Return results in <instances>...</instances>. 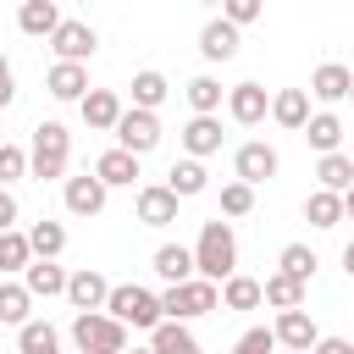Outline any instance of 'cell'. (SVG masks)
I'll return each instance as SVG.
<instances>
[{
  "label": "cell",
  "instance_id": "cell-1",
  "mask_svg": "<svg viewBox=\"0 0 354 354\" xmlns=\"http://www.w3.org/2000/svg\"><path fill=\"white\" fill-rule=\"evenodd\" d=\"M194 271L205 277V282H227V277H238V238H232V221H205L199 227V238H194Z\"/></svg>",
  "mask_w": 354,
  "mask_h": 354
},
{
  "label": "cell",
  "instance_id": "cell-2",
  "mask_svg": "<svg viewBox=\"0 0 354 354\" xmlns=\"http://www.w3.org/2000/svg\"><path fill=\"white\" fill-rule=\"evenodd\" d=\"M66 160H72V133L61 122H39L33 144H28V177L55 183V177H66Z\"/></svg>",
  "mask_w": 354,
  "mask_h": 354
},
{
  "label": "cell",
  "instance_id": "cell-3",
  "mask_svg": "<svg viewBox=\"0 0 354 354\" xmlns=\"http://www.w3.org/2000/svg\"><path fill=\"white\" fill-rule=\"evenodd\" d=\"M105 315H116V321L133 326V332H155V326L166 321L160 293H149V288H138V282H116L111 299H105Z\"/></svg>",
  "mask_w": 354,
  "mask_h": 354
},
{
  "label": "cell",
  "instance_id": "cell-4",
  "mask_svg": "<svg viewBox=\"0 0 354 354\" xmlns=\"http://www.w3.org/2000/svg\"><path fill=\"white\" fill-rule=\"evenodd\" d=\"M72 343H77V354H127V326L105 310L72 315Z\"/></svg>",
  "mask_w": 354,
  "mask_h": 354
},
{
  "label": "cell",
  "instance_id": "cell-5",
  "mask_svg": "<svg viewBox=\"0 0 354 354\" xmlns=\"http://www.w3.org/2000/svg\"><path fill=\"white\" fill-rule=\"evenodd\" d=\"M160 310H166V321H183V326H188V321L221 310V288L205 282V277H194V282H183V288H166V293H160Z\"/></svg>",
  "mask_w": 354,
  "mask_h": 354
},
{
  "label": "cell",
  "instance_id": "cell-6",
  "mask_svg": "<svg viewBox=\"0 0 354 354\" xmlns=\"http://www.w3.org/2000/svg\"><path fill=\"white\" fill-rule=\"evenodd\" d=\"M155 144H160V116H155V111H133V105H127V111H122V122H116V149H127V155H138V160H144Z\"/></svg>",
  "mask_w": 354,
  "mask_h": 354
},
{
  "label": "cell",
  "instance_id": "cell-7",
  "mask_svg": "<svg viewBox=\"0 0 354 354\" xmlns=\"http://www.w3.org/2000/svg\"><path fill=\"white\" fill-rule=\"evenodd\" d=\"M282 171V155L271 149V144H260V138H249V144H238V155H232V177L238 183H249V188H260V183H271Z\"/></svg>",
  "mask_w": 354,
  "mask_h": 354
},
{
  "label": "cell",
  "instance_id": "cell-8",
  "mask_svg": "<svg viewBox=\"0 0 354 354\" xmlns=\"http://www.w3.org/2000/svg\"><path fill=\"white\" fill-rule=\"evenodd\" d=\"M94 44H100V33H94L88 22H77V17H66V22L55 28V39H50L55 61H72V66H83V61L94 55Z\"/></svg>",
  "mask_w": 354,
  "mask_h": 354
},
{
  "label": "cell",
  "instance_id": "cell-9",
  "mask_svg": "<svg viewBox=\"0 0 354 354\" xmlns=\"http://www.w3.org/2000/svg\"><path fill=\"white\" fill-rule=\"evenodd\" d=\"M227 116H232L238 127H260V122L271 116V94H266L260 83H232V88H227Z\"/></svg>",
  "mask_w": 354,
  "mask_h": 354
},
{
  "label": "cell",
  "instance_id": "cell-10",
  "mask_svg": "<svg viewBox=\"0 0 354 354\" xmlns=\"http://www.w3.org/2000/svg\"><path fill=\"white\" fill-rule=\"evenodd\" d=\"M271 332H277V348H288V354H310V348L321 343L310 310H282V315L271 321Z\"/></svg>",
  "mask_w": 354,
  "mask_h": 354
},
{
  "label": "cell",
  "instance_id": "cell-11",
  "mask_svg": "<svg viewBox=\"0 0 354 354\" xmlns=\"http://www.w3.org/2000/svg\"><path fill=\"white\" fill-rule=\"evenodd\" d=\"M133 216H138L144 227H171V221H177V194H171L166 183H144L138 199H133Z\"/></svg>",
  "mask_w": 354,
  "mask_h": 354
},
{
  "label": "cell",
  "instance_id": "cell-12",
  "mask_svg": "<svg viewBox=\"0 0 354 354\" xmlns=\"http://www.w3.org/2000/svg\"><path fill=\"white\" fill-rule=\"evenodd\" d=\"M149 271H155L166 288H183V282L199 277V271H194V249H183V243H160V249L149 254Z\"/></svg>",
  "mask_w": 354,
  "mask_h": 354
},
{
  "label": "cell",
  "instance_id": "cell-13",
  "mask_svg": "<svg viewBox=\"0 0 354 354\" xmlns=\"http://www.w3.org/2000/svg\"><path fill=\"white\" fill-rule=\"evenodd\" d=\"M66 299H72V310H77V315H94V310H105V299H111V282H105L94 266H83V271H72V282H66Z\"/></svg>",
  "mask_w": 354,
  "mask_h": 354
},
{
  "label": "cell",
  "instance_id": "cell-14",
  "mask_svg": "<svg viewBox=\"0 0 354 354\" xmlns=\"http://www.w3.org/2000/svg\"><path fill=\"white\" fill-rule=\"evenodd\" d=\"M310 88H277L271 94V122L277 127H288V133H304L310 127Z\"/></svg>",
  "mask_w": 354,
  "mask_h": 354
},
{
  "label": "cell",
  "instance_id": "cell-15",
  "mask_svg": "<svg viewBox=\"0 0 354 354\" xmlns=\"http://www.w3.org/2000/svg\"><path fill=\"white\" fill-rule=\"evenodd\" d=\"M105 183L94 177V171H83V177H66V188H61V199H66V210L72 216H100L105 210Z\"/></svg>",
  "mask_w": 354,
  "mask_h": 354
},
{
  "label": "cell",
  "instance_id": "cell-16",
  "mask_svg": "<svg viewBox=\"0 0 354 354\" xmlns=\"http://www.w3.org/2000/svg\"><path fill=\"white\" fill-rule=\"evenodd\" d=\"M44 88H50V100H66V105H83V94H88V66H72V61H55V66L44 72Z\"/></svg>",
  "mask_w": 354,
  "mask_h": 354
},
{
  "label": "cell",
  "instance_id": "cell-17",
  "mask_svg": "<svg viewBox=\"0 0 354 354\" xmlns=\"http://www.w3.org/2000/svg\"><path fill=\"white\" fill-rule=\"evenodd\" d=\"M348 88H354V72H348L343 61H321V66L310 72V94H315L321 105H337V100H348Z\"/></svg>",
  "mask_w": 354,
  "mask_h": 354
},
{
  "label": "cell",
  "instance_id": "cell-18",
  "mask_svg": "<svg viewBox=\"0 0 354 354\" xmlns=\"http://www.w3.org/2000/svg\"><path fill=\"white\" fill-rule=\"evenodd\" d=\"M77 111H83V122H88L94 133H116V122H122V111H127V105L116 100V88H88Z\"/></svg>",
  "mask_w": 354,
  "mask_h": 354
},
{
  "label": "cell",
  "instance_id": "cell-19",
  "mask_svg": "<svg viewBox=\"0 0 354 354\" xmlns=\"http://www.w3.org/2000/svg\"><path fill=\"white\" fill-rule=\"evenodd\" d=\"M66 17H61V6L55 0H28L22 11H17V28L28 33V39H55V28H61Z\"/></svg>",
  "mask_w": 354,
  "mask_h": 354
},
{
  "label": "cell",
  "instance_id": "cell-20",
  "mask_svg": "<svg viewBox=\"0 0 354 354\" xmlns=\"http://www.w3.org/2000/svg\"><path fill=\"white\" fill-rule=\"evenodd\" d=\"M199 55H205V61H232V55H238V28H232L227 17H210V22L199 28Z\"/></svg>",
  "mask_w": 354,
  "mask_h": 354
},
{
  "label": "cell",
  "instance_id": "cell-21",
  "mask_svg": "<svg viewBox=\"0 0 354 354\" xmlns=\"http://www.w3.org/2000/svg\"><path fill=\"white\" fill-rule=\"evenodd\" d=\"M183 149H188V160L216 155V149H221V122H216V116H188V127H183Z\"/></svg>",
  "mask_w": 354,
  "mask_h": 354
},
{
  "label": "cell",
  "instance_id": "cell-22",
  "mask_svg": "<svg viewBox=\"0 0 354 354\" xmlns=\"http://www.w3.org/2000/svg\"><path fill=\"white\" fill-rule=\"evenodd\" d=\"M94 177H100L105 188H133V177H138V155H127V149H105V155L94 160Z\"/></svg>",
  "mask_w": 354,
  "mask_h": 354
},
{
  "label": "cell",
  "instance_id": "cell-23",
  "mask_svg": "<svg viewBox=\"0 0 354 354\" xmlns=\"http://www.w3.org/2000/svg\"><path fill=\"white\" fill-rule=\"evenodd\" d=\"M66 282H72V277H66L55 260H33V266L22 271V288H28L33 299H55V293H66Z\"/></svg>",
  "mask_w": 354,
  "mask_h": 354
},
{
  "label": "cell",
  "instance_id": "cell-24",
  "mask_svg": "<svg viewBox=\"0 0 354 354\" xmlns=\"http://www.w3.org/2000/svg\"><path fill=\"white\" fill-rule=\"evenodd\" d=\"M166 94H171L166 72H155V66L133 72V111H160V105H166Z\"/></svg>",
  "mask_w": 354,
  "mask_h": 354
},
{
  "label": "cell",
  "instance_id": "cell-25",
  "mask_svg": "<svg viewBox=\"0 0 354 354\" xmlns=\"http://www.w3.org/2000/svg\"><path fill=\"white\" fill-rule=\"evenodd\" d=\"M304 138H310L315 155H337V144H343V116H337V111H315L310 127H304Z\"/></svg>",
  "mask_w": 354,
  "mask_h": 354
},
{
  "label": "cell",
  "instance_id": "cell-26",
  "mask_svg": "<svg viewBox=\"0 0 354 354\" xmlns=\"http://www.w3.org/2000/svg\"><path fill=\"white\" fill-rule=\"evenodd\" d=\"M166 188H171L177 199H194V194H205V188H210V171H205V160H188V155H183V160L166 171Z\"/></svg>",
  "mask_w": 354,
  "mask_h": 354
},
{
  "label": "cell",
  "instance_id": "cell-27",
  "mask_svg": "<svg viewBox=\"0 0 354 354\" xmlns=\"http://www.w3.org/2000/svg\"><path fill=\"white\" fill-rule=\"evenodd\" d=\"M315 188H326V194H348L354 188V160L337 149V155H321L315 160Z\"/></svg>",
  "mask_w": 354,
  "mask_h": 354
},
{
  "label": "cell",
  "instance_id": "cell-28",
  "mask_svg": "<svg viewBox=\"0 0 354 354\" xmlns=\"http://www.w3.org/2000/svg\"><path fill=\"white\" fill-rule=\"evenodd\" d=\"M260 304H266V288H260L254 277L238 271V277L221 282V310H260Z\"/></svg>",
  "mask_w": 354,
  "mask_h": 354
},
{
  "label": "cell",
  "instance_id": "cell-29",
  "mask_svg": "<svg viewBox=\"0 0 354 354\" xmlns=\"http://www.w3.org/2000/svg\"><path fill=\"white\" fill-rule=\"evenodd\" d=\"M149 348H155V354H199V337H194L183 321H160V326L149 332Z\"/></svg>",
  "mask_w": 354,
  "mask_h": 354
},
{
  "label": "cell",
  "instance_id": "cell-30",
  "mask_svg": "<svg viewBox=\"0 0 354 354\" xmlns=\"http://www.w3.org/2000/svg\"><path fill=\"white\" fill-rule=\"evenodd\" d=\"M183 94H188L194 116H216V111H221V94H227V88H221V83H216L210 72H199V77H188V83H183Z\"/></svg>",
  "mask_w": 354,
  "mask_h": 354
},
{
  "label": "cell",
  "instance_id": "cell-31",
  "mask_svg": "<svg viewBox=\"0 0 354 354\" xmlns=\"http://www.w3.org/2000/svg\"><path fill=\"white\" fill-rule=\"evenodd\" d=\"M304 221L310 227H337L343 221V194H326V188H310V199H304Z\"/></svg>",
  "mask_w": 354,
  "mask_h": 354
},
{
  "label": "cell",
  "instance_id": "cell-32",
  "mask_svg": "<svg viewBox=\"0 0 354 354\" xmlns=\"http://www.w3.org/2000/svg\"><path fill=\"white\" fill-rule=\"evenodd\" d=\"M260 288H266V304H271L277 315H282V310H304V282H293V277L271 271V277H266Z\"/></svg>",
  "mask_w": 354,
  "mask_h": 354
},
{
  "label": "cell",
  "instance_id": "cell-33",
  "mask_svg": "<svg viewBox=\"0 0 354 354\" xmlns=\"http://www.w3.org/2000/svg\"><path fill=\"white\" fill-rule=\"evenodd\" d=\"M0 321L6 326H28L33 321V293L22 282H0Z\"/></svg>",
  "mask_w": 354,
  "mask_h": 354
},
{
  "label": "cell",
  "instance_id": "cell-34",
  "mask_svg": "<svg viewBox=\"0 0 354 354\" xmlns=\"http://www.w3.org/2000/svg\"><path fill=\"white\" fill-rule=\"evenodd\" d=\"M28 243H33V260H55V254L66 249V227L44 216V221H33V227H28Z\"/></svg>",
  "mask_w": 354,
  "mask_h": 354
},
{
  "label": "cell",
  "instance_id": "cell-35",
  "mask_svg": "<svg viewBox=\"0 0 354 354\" xmlns=\"http://www.w3.org/2000/svg\"><path fill=\"white\" fill-rule=\"evenodd\" d=\"M315 266H321V260H315V249H310V243H288V249L277 254V271H282V277H293V282H304V288H310Z\"/></svg>",
  "mask_w": 354,
  "mask_h": 354
},
{
  "label": "cell",
  "instance_id": "cell-36",
  "mask_svg": "<svg viewBox=\"0 0 354 354\" xmlns=\"http://www.w3.org/2000/svg\"><path fill=\"white\" fill-rule=\"evenodd\" d=\"M33 266V243L28 232H0V277H17Z\"/></svg>",
  "mask_w": 354,
  "mask_h": 354
},
{
  "label": "cell",
  "instance_id": "cell-37",
  "mask_svg": "<svg viewBox=\"0 0 354 354\" xmlns=\"http://www.w3.org/2000/svg\"><path fill=\"white\" fill-rule=\"evenodd\" d=\"M55 343H61V332L50 326V321H28V326H17V348L22 354H55Z\"/></svg>",
  "mask_w": 354,
  "mask_h": 354
},
{
  "label": "cell",
  "instance_id": "cell-38",
  "mask_svg": "<svg viewBox=\"0 0 354 354\" xmlns=\"http://www.w3.org/2000/svg\"><path fill=\"white\" fill-rule=\"evenodd\" d=\"M249 210H254V188L232 177V183L221 188V216H249Z\"/></svg>",
  "mask_w": 354,
  "mask_h": 354
},
{
  "label": "cell",
  "instance_id": "cell-39",
  "mask_svg": "<svg viewBox=\"0 0 354 354\" xmlns=\"http://www.w3.org/2000/svg\"><path fill=\"white\" fill-rule=\"evenodd\" d=\"M17 177H28V149L22 144H0V188L17 183Z\"/></svg>",
  "mask_w": 354,
  "mask_h": 354
},
{
  "label": "cell",
  "instance_id": "cell-40",
  "mask_svg": "<svg viewBox=\"0 0 354 354\" xmlns=\"http://www.w3.org/2000/svg\"><path fill=\"white\" fill-rule=\"evenodd\" d=\"M232 354H277V332H271V326H249V332L232 343Z\"/></svg>",
  "mask_w": 354,
  "mask_h": 354
},
{
  "label": "cell",
  "instance_id": "cell-41",
  "mask_svg": "<svg viewBox=\"0 0 354 354\" xmlns=\"http://www.w3.org/2000/svg\"><path fill=\"white\" fill-rule=\"evenodd\" d=\"M221 17H227L232 28H243V22H254V17H260V0H227V6H221Z\"/></svg>",
  "mask_w": 354,
  "mask_h": 354
},
{
  "label": "cell",
  "instance_id": "cell-42",
  "mask_svg": "<svg viewBox=\"0 0 354 354\" xmlns=\"http://www.w3.org/2000/svg\"><path fill=\"white\" fill-rule=\"evenodd\" d=\"M17 216H22L17 194H11V188H0V232H17Z\"/></svg>",
  "mask_w": 354,
  "mask_h": 354
},
{
  "label": "cell",
  "instance_id": "cell-43",
  "mask_svg": "<svg viewBox=\"0 0 354 354\" xmlns=\"http://www.w3.org/2000/svg\"><path fill=\"white\" fill-rule=\"evenodd\" d=\"M310 354H354V343H348V337H321Z\"/></svg>",
  "mask_w": 354,
  "mask_h": 354
},
{
  "label": "cell",
  "instance_id": "cell-44",
  "mask_svg": "<svg viewBox=\"0 0 354 354\" xmlns=\"http://www.w3.org/2000/svg\"><path fill=\"white\" fill-rule=\"evenodd\" d=\"M11 100H17V83H11V77H6V83H0V111H6V105H11Z\"/></svg>",
  "mask_w": 354,
  "mask_h": 354
},
{
  "label": "cell",
  "instance_id": "cell-45",
  "mask_svg": "<svg viewBox=\"0 0 354 354\" xmlns=\"http://www.w3.org/2000/svg\"><path fill=\"white\" fill-rule=\"evenodd\" d=\"M343 271H348V277H354V238H348V243H343Z\"/></svg>",
  "mask_w": 354,
  "mask_h": 354
},
{
  "label": "cell",
  "instance_id": "cell-46",
  "mask_svg": "<svg viewBox=\"0 0 354 354\" xmlns=\"http://www.w3.org/2000/svg\"><path fill=\"white\" fill-rule=\"evenodd\" d=\"M343 221H354V188L343 194Z\"/></svg>",
  "mask_w": 354,
  "mask_h": 354
},
{
  "label": "cell",
  "instance_id": "cell-47",
  "mask_svg": "<svg viewBox=\"0 0 354 354\" xmlns=\"http://www.w3.org/2000/svg\"><path fill=\"white\" fill-rule=\"evenodd\" d=\"M6 77H11V61H6V55H0V83H6Z\"/></svg>",
  "mask_w": 354,
  "mask_h": 354
},
{
  "label": "cell",
  "instance_id": "cell-48",
  "mask_svg": "<svg viewBox=\"0 0 354 354\" xmlns=\"http://www.w3.org/2000/svg\"><path fill=\"white\" fill-rule=\"evenodd\" d=\"M133 354H155V348H133Z\"/></svg>",
  "mask_w": 354,
  "mask_h": 354
},
{
  "label": "cell",
  "instance_id": "cell-49",
  "mask_svg": "<svg viewBox=\"0 0 354 354\" xmlns=\"http://www.w3.org/2000/svg\"><path fill=\"white\" fill-rule=\"evenodd\" d=\"M348 100H354V88H348Z\"/></svg>",
  "mask_w": 354,
  "mask_h": 354
},
{
  "label": "cell",
  "instance_id": "cell-50",
  "mask_svg": "<svg viewBox=\"0 0 354 354\" xmlns=\"http://www.w3.org/2000/svg\"><path fill=\"white\" fill-rule=\"evenodd\" d=\"M55 354H61V348H55Z\"/></svg>",
  "mask_w": 354,
  "mask_h": 354
},
{
  "label": "cell",
  "instance_id": "cell-51",
  "mask_svg": "<svg viewBox=\"0 0 354 354\" xmlns=\"http://www.w3.org/2000/svg\"><path fill=\"white\" fill-rule=\"evenodd\" d=\"M282 354H288V348H282Z\"/></svg>",
  "mask_w": 354,
  "mask_h": 354
},
{
  "label": "cell",
  "instance_id": "cell-52",
  "mask_svg": "<svg viewBox=\"0 0 354 354\" xmlns=\"http://www.w3.org/2000/svg\"><path fill=\"white\" fill-rule=\"evenodd\" d=\"M0 282H6V277H0Z\"/></svg>",
  "mask_w": 354,
  "mask_h": 354
},
{
  "label": "cell",
  "instance_id": "cell-53",
  "mask_svg": "<svg viewBox=\"0 0 354 354\" xmlns=\"http://www.w3.org/2000/svg\"><path fill=\"white\" fill-rule=\"evenodd\" d=\"M0 144H6V138H0Z\"/></svg>",
  "mask_w": 354,
  "mask_h": 354
}]
</instances>
